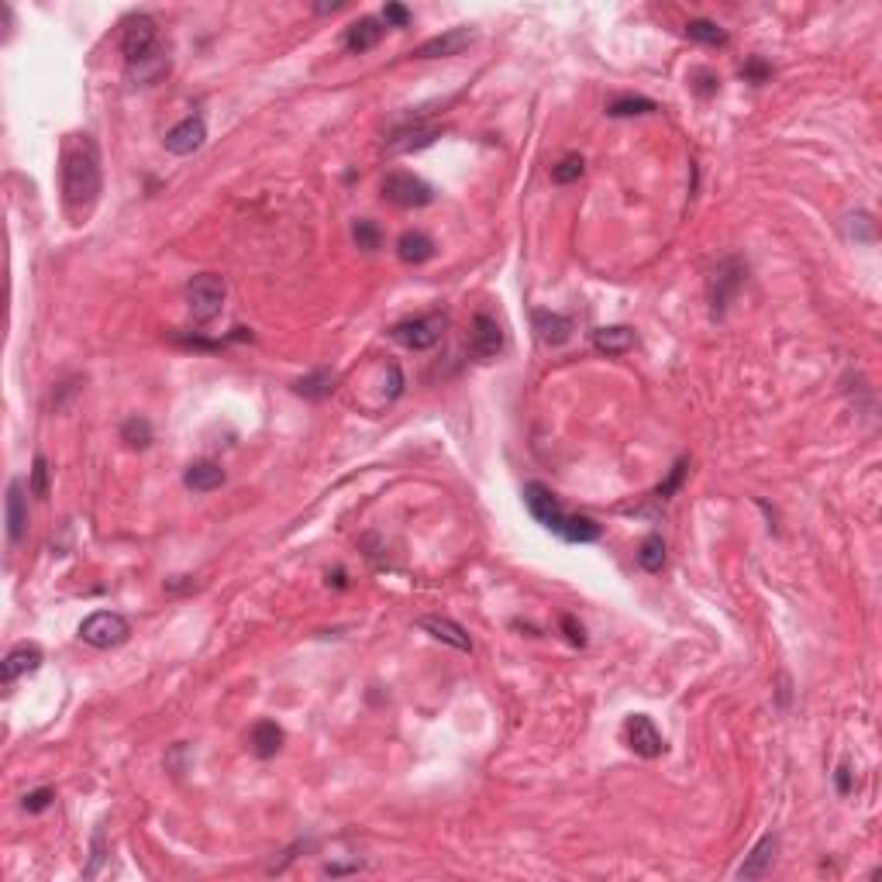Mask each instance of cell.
Listing matches in <instances>:
<instances>
[{"label": "cell", "mask_w": 882, "mask_h": 882, "mask_svg": "<svg viewBox=\"0 0 882 882\" xmlns=\"http://www.w3.org/2000/svg\"><path fill=\"white\" fill-rule=\"evenodd\" d=\"M593 345H596V352H607V355H624L634 345V332L624 328V324H614V328H596L593 332Z\"/></svg>", "instance_id": "obj_22"}, {"label": "cell", "mask_w": 882, "mask_h": 882, "mask_svg": "<svg viewBox=\"0 0 882 882\" xmlns=\"http://www.w3.org/2000/svg\"><path fill=\"white\" fill-rule=\"evenodd\" d=\"M204 141H207V124H204V118H186L179 121L177 128L166 132V149L173 156H194Z\"/></svg>", "instance_id": "obj_12"}, {"label": "cell", "mask_w": 882, "mask_h": 882, "mask_svg": "<svg viewBox=\"0 0 882 882\" xmlns=\"http://www.w3.org/2000/svg\"><path fill=\"white\" fill-rule=\"evenodd\" d=\"M283 748V731L276 721H259L252 727V751L259 759H273L276 751Z\"/></svg>", "instance_id": "obj_24"}, {"label": "cell", "mask_w": 882, "mask_h": 882, "mask_svg": "<svg viewBox=\"0 0 882 882\" xmlns=\"http://www.w3.org/2000/svg\"><path fill=\"white\" fill-rule=\"evenodd\" d=\"M104 190L100 149L90 135H73L62 149V200L73 214H86Z\"/></svg>", "instance_id": "obj_1"}, {"label": "cell", "mask_w": 882, "mask_h": 882, "mask_svg": "<svg viewBox=\"0 0 882 882\" xmlns=\"http://www.w3.org/2000/svg\"><path fill=\"white\" fill-rule=\"evenodd\" d=\"M411 18H414V14L404 7V4H386V7H383V21H386V24L407 28V24H411Z\"/></svg>", "instance_id": "obj_37"}, {"label": "cell", "mask_w": 882, "mask_h": 882, "mask_svg": "<svg viewBox=\"0 0 882 882\" xmlns=\"http://www.w3.org/2000/svg\"><path fill=\"white\" fill-rule=\"evenodd\" d=\"M121 438L132 445V449H149L152 445V424L145 417H128L124 428H121Z\"/></svg>", "instance_id": "obj_30"}, {"label": "cell", "mask_w": 882, "mask_h": 882, "mask_svg": "<svg viewBox=\"0 0 882 882\" xmlns=\"http://www.w3.org/2000/svg\"><path fill=\"white\" fill-rule=\"evenodd\" d=\"M341 7H345V4H341V0H334V4H317L314 11H317V14H334V11H341Z\"/></svg>", "instance_id": "obj_42"}, {"label": "cell", "mask_w": 882, "mask_h": 882, "mask_svg": "<svg viewBox=\"0 0 882 882\" xmlns=\"http://www.w3.org/2000/svg\"><path fill=\"white\" fill-rule=\"evenodd\" d=\"M52 800H56V793L45 786V789H35V793H28V796H24V810H28V814H41V810L52 804Z\"/></svg>", "instance_id": "obj_36"}, {"label": "cell", "mask_w": 882, "mask_h": 882, "mask_svg": "<svg viewBox=\"0 0 882 882\" xmlns=\"http://www.w3.org/2000/svg\"><path fill=\"white\" fill-rule=\"evenodd\" d=\"M39 666H41V648L39 645H18L14 651H7V659H4V683L11 687L14 679L35 672Z\"/></svg>", "instance_id": "obj_17"}, {"label": "cell", "mask_w": 882, "mask_h": 882, "mask_svg": "<svg viewBox=\"0 0 882 882\" xmlns=\"http://www.w3.org/2000/svg\"><path fill=\"white\" fill-rule=\"evenodd\" d=\"M638 566L645 568V572H662V566H666V541H662L659 534H651V538H645V541H641Z\"/></svg>", "instance_id": "obj_29"}, {"label": "cell", "mask_w": 882, "mask_h": 882, "mask_svg": "<svg viewBox=\"0 0 882 882\" xmlns=\"http://www.w3.org/2000/svg\"><path fill=\"white\" fill-rule=\"evenodd\" d=\"M28 493L39 496V500L49 496V459H45V455H35V462H32V483H28Z\"/></svg>", "instance_id": "obj_32"}, {"label": "cell", "mask_w": 882, "mask_h": 882, "mask_svg": "<svg viewBox=\"0 0 882 882\" xmlns=\"http://www.w3.org/2000/svg\"><path fill=\"white\" fill-rule=\"evenodd\" d=\"M438 138V128H400L393 132V138L386 141L390 152H411V149H424Z\"/></svg>", "instance_id": "obj_25"}, {"label": "cell", "mask_w": 882, "mask_h": 882, "mask_svg": "<svg viewBox=\"0 0 882 882\" xmlns=\"http://www.w3.org/2000/svg\"><path fill=\"white\" fill-rule=\"evenodd\" d=\"M469 352L479 359V362H490L496 355L504 352V328H500V321L486 311H479V314L472 317V328H469Z\"/></svg>", "instance_id": "obj_9"}, {"label": "cell", "mask_w": 882, "mask_h": 882, "mask_svg": "<svg viewBox=\"0 0 882 882\" xmlns=\"http://www.w3.org/2000/svg\"><path fill=\"white\" fill-rule=\"evenodd\" d=\"M683 476H687V462H676V469H672V476H668L666 483L655 490V500H668L672 493L679 490V483H683Z\"/></svg>", "instance_id": "obj_35"}, {"label": "cell", "mask_w": 882, "mask_h": 882, "mask_svg": "<svg viewBox=\"0 0 882 882\" xmlns=\"http://www.w3.org/2000/svg\"><path fill=\"white\" fill-rule=\"evenodd\" d=\"M352 235L359 241V249H379V228L373 221H359L352 228Z\"/></svg>", "instance_id": "obj_33"}, {"label": "cell", "mask_w": 882, "mask_h": 882, "mask_svg": "<svg viewBox=\"0 0 882 882\" xmlns=\"http://www.w3.org/2000/svg\"><path fill=\"white\" fill-rule=\"evenodd\" d=\"M659 104L648 97H617L607 104L610 118H634V114H655Z\"/></svg>", "instance_id": "obj_26"}, {"label": "cell", "mask_w": 882, "mask_h": 882, "mask_svg": "<svg viewBox=\"0 0 882 882\" xmlns=\"http://www.w3.org/2000/svg\"><path fill=\"white\" fill-rule=\"evenodd\" d=\"M559 538L568 541V545H589V541L600 538V524L593 517H583V514H568L562 531H559Z\"/></svg>", "instance_id": "obj_23"}, {"label": "cell", "mask_w": 882, "mask_h": 882, "mask_svg": "<svg viewBox=\"0 0 882 882\" xmlns=\"http://www.w3.org/2000/svg\"><path fill=\"white\" fill-rule=\"evenodd\" d=\"M28 531V496H24V483L11 479L7 483V538L18 545Z\"/></svg>", "instance_id": "obj_13"}, {"label": "cell", "mask_w": 882, "mask_h": 882, "mask_svg": "<svg viewBox=\"0 0 882 882\" xmlns=\"http://www.w3.org/2000/svg\"><path fill=\"white\" fill-rule=\"evenodd\" d=\"M834 783H838V793H841V796H848V793H851V768H848V765H841V768H838Z\"/></svg>", "instance_id": "obj_40"}, {"label": "cell", "mask_w": 882, "mask_h": 882, "mask_svg": "<svg viewBox=\"0 0 882 882\" xmlns=\"http://www.w3.org/2000/svg\"><path fill=\"white\" fill-rule=\"evenodd\" d=\"M100 862H104V827H97V834H94V862H90V868H86L83 876H86V879L97 876Z\"/></svg>", "instance_id": "obj_39"}, {"label": "cell", "mask_w": 882, "mask_h": 882, "mask_svg": "<svg viewBox=\"0 0 882 882\" xmlns=\"http://www.w3.org/2000/svg\"><path fill=\"white\" fill-rule=\"evenodd\" d=\"M183 483H186V490L194 493H211L217 486H224V469L217 462H194L190 469L183 472Z\"/></svg>", "instance_id": "obj_19"}, {"label": "cell", "mask_w": 882, "mask_h": 882, "mask_svg": "<svg viewBox=\"0 0 882 882\" xmlns=\"http://www.w3.org/2000/svg\"><path fill=\"white\" fill-rule=\"evenodd\" d=\"M776 851H779V838H776V834H765L762 841L748 851V859L741 862V868H738V879H762L765 872L772 868Z\"/></svg>", "instance_id": "obj_14"}, {"label": "cell", "mask_w": 882, "mask_h": 882, "mask_svg": "<svg viewBox=\"0 0 882 882\" xmlns=\"http://www.w3.org/2000/svg\"><path fill=\"white\" fill-rule=\"evenodd\" d=\"M562 631H566L568 645H576V648L586 645V631H583V624H576L572 614H562Z\"/></svg>", "instance_id": "obj_38"}, {"label": "cell", "mask_w": 882, "mask_h": 882, "mask_svg": "<svg viewBox=\"0 0 882 882\" xmlns=\"http://www.w3.org/2000/svg\"><path fill=\"white\" fill-rule=\"evenodd\" d=\"M696 79H700V94H714L717 90V77H710V73H696Z\"/></svg>", "instance_id": "obj_41"}, {"label": "cell", "mask_w": 882, "mask_h": 882, "mask_svg": "<svg viewBox=\"0 0 882 882\" xmlns=\"http://www.w3.org/2000/svg\"><path fill=\"white\" fill-rule=\"evenodd\" d=\"M524 504H528V510H531V517L538 521V524H545L549 531H562V524H566V510H562V504H559V496L545 486V483H528L524 486Z\"/></svg>", "instance_id": "obj_8"}, {"label": "cell", "mask_w": 882, "mask_h": 882, "mask_svg": "<svg viewBox=\"0 0 882 882\" xmlns=\"http://www.w3.org/2000/svg\"><path fill=\"white\" fill-rule=\"evenodd\" d=\"M472 41H476L472 28H451V32L438 35V39H428L414 56L417 59H445V56H459L462 49H469Z\"/></svg>", "instance_id": "obj_11"}, {"label": "cell", "mask_w": 882, "mask_h": 882, "mask_svg": "<svg viewBox=\"0 0 882 882\" xmlns=\"http://www.w3.org/2000/svg\"><path fill=\"white\" fill-rule=\"evenodd\" d=\"M159 28L156 21L149 18V14H132V18L124 21V32H121V52H124V59L128 66H135L141 62L149 52H156L159 45Z\"/></svg>", "instance_id": "obj_7"}, {"label": "cell", "mask_w": 882, "mask_h": 882, "mask_svg": "<svg viewBox=\"0 0 882 882\" xmlns=\"http://www.w3.org/2000/svg\"><path fill=\"white\" fill-rule=\"evenodd\" d=\"M741 77L748 79V83H765V79L772 77V66L765 59H759V56H751V59L741 66Z\"/></svg>", "instance_id": "obj_34"}, {"label": "cell", "mask_w": 882, "mask_h": 882, "mask_svg": "<svg viewBox=\"0 0 882 882\" xmlns=\"http://www.w3.org/2000/svg\"><path fill=\"white\" fill-rule=\"evenodd\" d=\"M586 173V162L583 156H566L559 166H551V179L559 183V186H566V183H576V179Z\"/></svg>", "instance_id": "obj_31"}, {"label": "cell", "mask_w": 882, "mask_h": 882, "mask_svg": "<svg viewBox=\"0 0 882 882\" xmlns=\"http://www.w3.org/2000/svg\"><path fill=\"white\" fill-rule=\"evenodd\" d=\"M531 324H534V332H538V338L545 345H566L572 338V321L566 314H555V311H534Z\"/></svg>", "instance_id": "obj_15"}, {"label": "cell", "mask_w": 882, "mask_h": 882, "mask_svg": "<svg viewBox=\"0 0 882 882\" xmlns=\"http://www.w3.org/2000/svg\"><path fill=\"white\" fill-rule=\"evenodd\" d=\"M166 73H169V52H166L162 45H159L156 52H149L141 62L128 66V79H132L135 86H152V83H159Z\"/></svg>", "instance_id": "obj_16"}, {"label": "cell", "mask_w": 882, "mask_h": 882, "mask_svg": "<svg viewBox=\"0 0 882 882\" xmlns=\"http://www.w3.org/2000/svg\"><path fill=\"white\" fill-rule=\"evenodd\" d=\"M624 734H628V748L634 751V755H641V759H659V755L666 751V738L659 734V727L651 724L648 714H634V717H628Z\"/></svg>", "instance_id": "obj_10"}, {"label": "cell", "mask_w": 882, "mask_h": 882, "mask_svg": "<svg viewBox=\"0 0 882 882\" xmlns=\"http://www.w3.org/2000/svg\"><path fill=\"white\" fill-rule=\"evenodd\" d=\"M741 283H745V262H741L738 255L721 259L717 269H714V276H710V314L724 317L727 304H731L734 294L741 290Z\"/></svg>", "instance_id": "obj_3"}, {"label": "cell", "mask_w": 882, "mask_h": 882, "mask_svg": "<svg viewBox=\"0 0 882 882\" xmlns=\"http://www.w3.org/2000/svg\"><path fill=\"white\" fill-rule=\"evenodd\" d=\"M383 39V28H379V21L376 18H359L355 24H349V32H345V49L349 52H369L376 49V41Z\"/></svg>", "instance_id": "obj_18"}, {"label": "cell", "mask_w": 882, "mask_h": 882, "mask_svg": "<svg viewBox=\"0 0 882 882\" xmlns=\"http://www.w3.org/2000/svg\"><path fill=\"white\" fill-rule=\"evenodd\" d=\"M128 634H132V624L111 610H97L79 624V638L94 648H118L128 641Z\"/></svg>", "instance_id": "obj_4"}, {"label": "cell", "mask_w": 882, "mask_h": 882, "mask_svg": "<svg viewBox=\"0 0 882 882\" xmlns=\"http://www.w3.org/2000/svg\"><path fill=\"white\" fill-rule=\"evenodd\" d=\"M445 314H421V317H411V321H400L396 328H393V338L400 341V345H407L414 352H424V349H434L438 341H441V334H445Z\"/></svg>", "instance_id": "obj_5"}, {"label": "cell", "mask_w": 882, "mask_h": 882, "mask_svg": "<svg viewBox=\"0 0 882 882\" xmlns=\"http://www.w3.org/2000/svg\"><path fill=\"white\" fill-rule=\"evenodd\" d=\"M421 628L428 631L432 638H438V641H445V645L459 648V651H472L469 634L459 628L455 621H449V617H424V621H421Z\"/></svg>", "instance_id": "obj_20"}, {"label": "cell", "mask_w": 882, "mask_h": 882, "mask_svg": "<svg viewBox=\"0 0 882 882\" xmlns=\"http://www.w3.org/2000/svg\"><path fill=\"white\" fill-rule=\"evenodd\" d=\"M396 255L407 262V266H421L434 255V241L424 232H404L396 241Z\"/></svg>", "instance_id": "obj_21"}, {"label": "cell", "mask_w": 882, "mask_h": 882, "mask_svg": "<svg viewBox=\"0 0 882 882\" xmlns=\"http://www.w3.org/2000/svg\"><path fill=\"white\" fill-rule=\"evenodd\" d=\"M687 39L700 41V45H727V32L717 24V21L696 18L687 24Z\"/></svg>", "instance_id": "obj_27"}, {"label": "cell", "mask_w": 882, "mask_h": 882, "mask_svg": "<svg viewBox=\"0 0 882 882\" xmlns=\"http://www.w3.org/2000/svg\"><path fill=\"white\" fill-rule=\"evenodd\" d=\"M224 294H228V286H224L221 276H214V273L194 276V279L186 283V307H190V317H194L196 324H211V321L221 314V307H224Z\"/></svg>", "instance_id": "obj_2"}, {"label": "cell", "mask_w": 882, "mask_h": 882, "mask_svg": "<svg viewBox=\"0 0 882 882\" xmlns=\"http://www.w3.org/2000/svg\"><path fill=\"white\" fill-rule=\"evenodd\" d=\"M332 383H334L332 373L317 369V373L304 376V379H296V383H294V393L307 396V400H321V396H328V393H332Z\"/></svg>", "instance_id": "obj_28"}, {"label": "cell", "mask_w": 882, "mask_h": 882, "mask_svg": "<svg viewBox=\"0 0 882 882\" xmlns=\"http://www.w3.org/2000/svg\"><path fill=\"white\" fill-rule=\"evenodd\" d=\"M383 200H390L393 207H428L434 200V190L414 173H386Z\"/></svg>", "instance_id": "obj_6"}]
</instances>
